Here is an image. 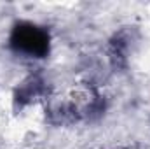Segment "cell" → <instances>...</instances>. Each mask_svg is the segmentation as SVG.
Wrapping results in <instances>:
<instances>
[{"instance_id": "obj_1", "label": "cell", "mask_w": 150, "mask_h": 149, "mask_svg": "<svg viewBox=\"0 0 150 149\" xmlns=\"http://www.w3.org/2000/svg\"><path fill=\"white\" fill-rule=\"evenodd\" d=\"M11 44L14 49L26 53L30 56H45L49 51V37L44 30L35 25L21 23L14 28L11 35Z\"/></svg>"}]
</instances>
